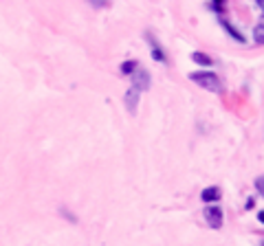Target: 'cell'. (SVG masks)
Returning <instances> with one entry per match:
<instances>
[{
    "mask_svg": "<svg viewBox=\"0 0 264 246\" xmlns=\"http://www.w3.org/2000/svg\"><path fill=\"white\" fill-rule=\"evenodd\" d=\"M189 79L196 81V84L201 86V88H205V90H211V92H222L220 79H218V77L214 75L211 71H207V73H192Z\"/></svg>",
    "mask_w": 264,
    "mask_h": 246,
    "instance_id": "1",
    "label": "cell"
},
{
    "mask_svg": "<svg viewBox=\"0 0 264 246\" xmlns=\"http://www.w3.org/2000/svg\"><path fill=\"white\" fill-rule=\"evenodd\" d=\"M205 220L211 229H220L222 227V209L220 207H207L205 209Z\"/></svg>",
    "mask_w": 264,
    "mask_h": 246,
    "instance_id": "3",
    "label": "cell"
},
{
    "mask_svg": "<svg viewBox=\"0 0 264 246\" xmlns=\"http://www.w3.org/2000/svg\"><path fill=\"white\" fill-rule=\"evenodd\" d=\"M255 187H258V191L262 194V189H264V183H262V178H258L255 180Z\"/></svg>",
    "mask_w": 264,
    "mask_h": 246,
    "instance_id": "12",
    "label": "cell"
},
{
    "mask_svg": "<svg viewBox=\"0 0 264 246\" xmlns=\"http://www.w3.org/2000/svg\"><path fill=\"white\" fill-rule=\"evenodd\" d=\"M150 42H152V57H154V60H156V62H165V60H168V57H165V53H163V48L156 46L152 38H150Z\"/></svg>",
    "mask_w": 264,
    "mask_h": 246,
    "instance_id": "9",
    "label": "cell"
},
{
    "mask_svg": "<svg viewBox=\"0 0 264 246\" xmlns=\"http://www.w3.org/2000/svg\"><path fill=\"white\" fill-rule=\"evenodd\" d=\"M220 196H222V191L218 189V187H207L201 194V198L205 200V202H214V200H220Z\"/></svg>",
    "mask_w": 264,
    "mask_h": 246,
    "instance_id": "5",
    "label": "cell"
},
{
    "mask_svg": "<svg viewBox=\"0 0 264 246\" xmlns=\"http://www.w3.org/2000/svg\"><path fill=\"white\" fill-rule=\"evenodd\" d=\"M220 24H222V27H225V31H227V33H229V35H231V38H233V40H238V42H245V35H242L240 31H235V29L231 27V24L227 22L225 18L220 20Z\"/></svg>",
    "mask_w": 264,
    "mask_h": 246,
    "instance_id": "7",
    "label": "cell"
},
{
    "mask_svg": "<svg viewBox=\"0 0 264 246\" xmlns=\"http://www.w3.org/2000/svg\"><path fill=\"white\" fill-rule=\"evenodd\" d=\"M253 35H255V42H258V44L264 42V27H262V24H258V27H255Z\"/></svg>",
    "mask_w": 264,
    "mask_h": 246,
    "instance_id": "10",
    "label": "cell"
},
{
    "mask_svg": "<svg viewBox=\"0 0 264 246\" xmlns=\"http://www.w3.org/2000/svg\"><path fill=\"white\" fill-rule=\"evenodd\" d=\"M132 88L135 90H148L150 88V73L145 71V68L137 66V71L132 73Z\"/></svg>",
    "mask_w": 264,
    "mask_h": 246,
    "instance_id": "2",
    "label": "cell"
},
{
    "mask_svg": "<svg viewBox=\"0 0 264 246\" xmlns=\"http://www.w3.org/2000/svg\"><path fill=\"white\" fill-rule=\"evenodd\" d=\"M258 2H260V0H258Z\"/></svg>",
    "mask_w": 264,
    "mask_h": 246,
    "instance_id": "14",
    "label": "cell"
},
{
    "mask_svg": "<svg viewBox=\"0 0 264 246\" xmlns=\"http://www.w3.org/2000/svg\"><path fill=\"white\" fill-rule=\"evenodd\" d=\"M137 66H139V62L137 60H128V62L121 64V73H124V75H132V73L137 71Z\"/></svg>",
    "mask_w": 264,
    "mask_h": 246,
    "instance_id": "8",
    "label": "cell"
},
{
    "mask_svg": "<svg viewBox=\"0 0 264 246\" xmlns=\"http://www.w3.org/2000/svg\"><path fill=\"white\" fill-rule=\"evenodd\" d=\"M214 5H216V9H218V11H220V7H222V5H225V0H214Z\"/></svg>",
    "mask_w": 264,
    "mask_h": 246,
    "instance_id": "13",
    "label": "cell"
},
{
    "mask_svg": "<svg viewBox=\"0 0 264 246\" xmlns=\"http://www.w3.org/2000/svg\"><path fill=\"white\" fill-rule=\"evenodd\" d=\"M139 90H135V88H130L128 92L124 95V101H125V106H128V110H130V114H135L137 112V106H139Z\"/></svg>",
    "mask_w": 264,
    "mask_h": 246,
    "instance_id": "4",
    "label": "cell"
},
{
    "mask_svg": "<svg viewBox=\"0 0 264 246\" xmlns=\"http://www.w3.org/2000/svg\"><path fill=\"white\" fill-rule=\"evenodd\" d=\"M88 2H91L93 7H97V9H101V7H108V5H110L108 0H88Z\"/></svg>",
    "mask_w": 264,
    "mask_h": 246,
    "instance_id": "11",
    "label": "cell"
},
{
    "mask_svg": "<svg viewBox=\"0 0 264 246\" xmlns=\"http://www.w3.org/2000/svg\"><path fill=\"white\" fill-rule=\"evenodd\" d=\"M192 60L196 62V64H201V66H211V64H214V60H211L209 55H205V53H201V51H194Z\"/></svg>",
    "mask_w": 264,
    "mask_h": 246,
    "instance_id": "6",
    "label": "cell"
}]
</instances>
